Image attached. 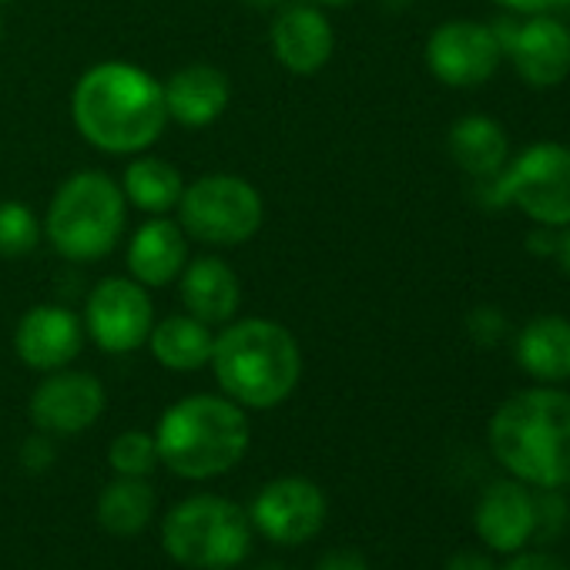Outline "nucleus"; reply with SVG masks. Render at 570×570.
Listing matches in <instances>:
<instances>
[{"label":"nucleus","instance_id":"473e14b6","mask_svg":"<svg viewBox=\"0 0 570 570\" xmlns=\"http://www.w3.org/2000/svg\"><path fill=\"white\" fill-rule=\"evenodd\" d=\"M503 570H567V567L550 553H517Z\"/></svg>","mask_w":570,"mask_h":570},{"label":"nucleus","instance_id":"9b49d317","mask_svg":"<svg viewBox=\"0 0 570 570\" xmlns=\"http://www.w3.org/2000/svg\"><path fill=\"white\" fill-rule=\"evenodd\" d=\"M423 55H426L430 75L440 85L456 88V91L487 85L500 71V61H503L493 28L483 21H470V18L436 24L433 35L426 38Z\"/></svg>","mask_w":570,"mask_h":570},{"label":"nucleus","instance_id":"ddd939ff","mask_svg":"<svg viewBox=\"0 0 570 570\" xmlns=\"http://www.w3.org/2000/svg\"><path fill=\"white\" fill-rule=\"evenodd\" d=\"M326 493L306 476H278L252 500V527L275 543H306L326 523Z\"/></svg>","mask_w":570,"mask_h":570},{"label":"nucleus","instance_id":"a211bd4d","mask_svg":"<svg viewBox=\"0 0 570 570\" xmlns=\"http://www.w3.org/2000/svg\"><path fill=\"white\" fill-rule=\"evenodd\" d=\"M178 296L188 316L205 326H225L238 316L242 282L222 255H198L178 275Z\"/></svg>","mask_w":570,"mask_h":570},{"label":"nucleus","instance_id":"58836bf2","mask_svg":"<svg viewBox=\"0 0 570 570\" xmlns=\"http://www.w3.org/2000/svg\"><path fill=\"white\" fill-rule=\"evenodd\" d=\"M0 41H4V21H0Z\"/></svg>","mask_w":570,"mask_h":570},{"label":"nucleus","instance_id":"ea45409f","mask_svg":"<svg viewBox=\"0 0 570 570\" xmlns=\"http://www.w3.org/2000/svg\"><path fill=\"white\" fill-rule=\"evenodd\" d=\"M0 4H11V0H0Z\"/></svg>","mask_w":570,"mask_h":570},{"label":"nucleus","instance_id":"4c0bfd02","mask_svg":"<svg viewBox=\"0 0 570 570\" xmlns=\"http://www.w3.org/2000/svg\"><path fill=\"white\" fill-rule=\"evenodd\" d=\"M258 570H289V567H282V563H265V567H258Z\"/></svg>","mask_w":570,"mask_h":570},{"label":"nucleus","instance_id":"9d476101","mask_svg":"<svg viewBox=\"0 0 570 570\" xmlns=\"http://www.w3.org/2000/svg\"><path fill=\"white\" fill-rule=\"evenodd\" d=\"M81 323L101 353L128 356L148 343L155 326V303L145 285L131 275H108L88 293Z\"/></svg>","mask_w":570,"mask_h":570},{"label":"nucleus","instance_id":"2eb2a0df","mask_svg":"<svg viewBox=\"0 0 570 570\" xmlns=\"http://www.w3.org/2000/svg\"><path fill=\"white\" fill-rule=\"evenodd\" d=\"M85 346V323L68 306H35L18 320L14 330V353L28 370L55 373L71 366Z\"/></svg>","mask_w":570,"mask_h":570},{"label":"nucleus","instance_id":"4be33fe9","mask_svg":"<svg viewBox=\"0 0 570 570\" xmlns=\"http://www.w3.org/2000/svg\"><path fill=\"white\" fill-rule=\"evenodd\" d=\"M212 343H215L212 326H205L202 320H195L188 313L155 320V326L148 333V350H151L155 363L171 373H195V370L208 366Z\"/></svg>","mask_w":570,"mask_h":570},{"label":"nucleus","instance_id":"20e7f679","mask_svg":"<svg viewBox=\"0 0 570 570\" xmlns=\"http://www.w3.org/2000/svg\"><path fill=\"white\" fill-rule=\"evenodd\" d=\"M248 443V416L225 393L185 396L168 406L155 426L158 460L185 480H212L228 473L245 460Z\"/></svg>","mask_w":570,"mask_h":570},{"label":"nucleus","instance_id":"393cba45","mask_svg":"<svg viewBox=\"0 0 570 570\" xmlns=\"http://www.w3.org/2000/svg\"><path fill=\"white\" fill-rule=\"evenodd\" d=\"M45 238V225L31 205L18 198L0 202V258H24Z\"/></svg>","mask_w":570,"mask_h":570},{"label":"nucleus","instance_id":"b1692460","mask_svg":"<svg viewBox=\"0 0 570 570\" xmlns=\"http://www.w3.org/2000/svg\"><path fill=\"white\" fill-rule=\"evenodd\" d=\"M155 517V490L145 476H118L98 497V520L115 537L141 533Z\"/></svg>","mask_w":570,"mask_h":570},{"label":"nucleus","instance_id":"bb28decb","mask_svg":"<svg viewBox=\"0 0 570 570\" xmlns=\"http://www.w3.org/2000/svg\"><path fill=\"white\" fill-rule=\"evenodd\" d=\"M466 333H470V340H473L476 346L493 350V346H500V343L507 340L510 323H507V316H503L497 306H476V309L466 316Z\"/></svg>","mask_w":570,"mask_h":570},{"label":"nucleus","instance_id":"dca6fc26","mask_svg":"<svg viewBox=\"0 0 570 570\" xmlns=\"http://www.w3.org/2000/svg\"><path fill=\"white\" fill-rule=\"evenodd\" d=\"M188 245H191V238L185 235V228L178 225V218L151 215L128 238V252H125L128 275L135 282H141L145 289L171 285V282H178L181 268L191 258V248Z\"/></svg>","mask_w":570,"mask_h":570},{"label":"nucleus","instance_id":"f257e3e1","mask_svg":"<svg viewBox=\"0 0 570 570\" xmlns=\"http://www.w3.org/2000/svg\"><path fill=\"white\" fill-rule=\"evenodd\" d=\"M71 121L91 148L135 158L155 148L168 128L165 88L138 65L101 61L78 78Z\"/></svg>","mask_w":570,"mask_h":570},{"label":"nucleus","instance_id":"0eeeda50","mask_svg":"<svg viewBox=\"0 0 570 570\" xmlns=\"http://www.w3.org/2000/svg\"><path fill=\"white\" fill-rule=\"evenodd\" d=\"M161 543L181 567L228 570L242 563L252 547V520L225 497H188L168 513Z\"/></svg>","mask_w":570,"mask_h":570},{"label":"nucleus","instance_id":"c9c22d12","mask_svg":"<svg viewBox=\"0 0 570 570\" xmlns=\"http://www.w3.org/2000/svg\"><path fill=\"white\" fill-rule=\"evenodd\" d=\"M309 4H320V8H346L353 0H309Z\"/></svg>","mask_w":570,"mask_h":570},{"label":"nucleus","instance_id":"f8f14e48","mask_svg":"<svg viewBox=\"0 0 570 570\" xmlns=\"http://www.w3.org/2000/svg\"><path fill=\"white\" fill-rule=\"evenodd\" d=\"M108 393L95 373L55 370L31 393V423L48 436H78L91 430L105 413Z\"/></svg>","mask_w":570,"mask_h":570},{"label":"nucleus","instance_id":"f03ea898","mask_svg":"<svg viewBox=\"0 0 570 570\" xmlns=\"http://www.w3.org/2000/svg\"><path fill=\"white\" fill-rule=\"evenodd\" d=\"M493 456L513 480L537 490L570 487V393L530 386L507 396L487 426Z\"/></svg>","mask_w":570,"mask_h":570},{"label":"nucleus","instance_id":"e433bc0d","mask_svg":"<svg viewBox=\"0 0 570 570\" xmlns=\"http://www.w3.org/2000/svg\"><path fill=\"white\" fill-rule=\"evenodd\" d=\"M553 14H563V18H570V0H557V8H553Z\"/></svg>","mask_w":570,"mask_h":570},{"label":"nucleus","instance_id":"a878e982","mask_svg":"<svg viewBox=\"0 0 570 570\" xmlns=\"http://www.w3.org/2000/svg\"><path fill=\"white\" fill-rule=\"evenodd\" d=\"M108 463L118 476H148L161 463L158 446H155V433L125 430L121 436H115V443L108 450Z\"/></svg>","mask_w":570,"mask_h":570},{"label":"nucleus","instance_id":"6e6552de","mask_svg":"<svg viewBox=\"0 0 570 570\" xmlns=\"http://www.w3.org/2000/svg\"><path fill=\"white\" fill-rule=\"evenodd\" d=\"M178 225L185 235L208 248H235L258 235L265 222V202L252 181L242 175L215 171L191 185L185 181L178 202Z\"/></svg>","mask_w":570,"mask_h":570},{"label":"nucleus","instance_id":"c756f323","mask_svg":"<svg viewBox=\"0 0 570 570\" xmlns=\"http://www.w3.org/2000/svg\"><path fill=\"white\" fill-rule=\"evenodd\" d=\"M503 14L513 18H533V14H553L557 0H493Z\"/></svg>","mask_w":570,"mask_h":570},{"label":"nucleus","instance_id":"39448f33","mask_svg":"<svg viewBox=\"0 0 570 570\" xmlns=\"http://www.w3.org/2000/svg\"><path fill=\"white\" fill-rule=\"evenodd\" d=\"M45 238L68 262H98L115 252L128 225V198L105 171L65 178L41 218Z\"/></svg>","mask_w":570,"mask_h":570},{"label":"nucleus","instance_id":"7ed1b4c3","mask_svg":"<svg viewBox=\"0 0 570 570\" xmlns=\"http://www.w3.org/2000/svg\"><path fill=\"white\" fill-rule=\"evenodd\" d=\"M222 393L242 410H275L303 380L299 340L275 320L245 316L218 330L208 360Z\"/></svg>","mask_w":570,"mask_h":570},{"label":"nucleus","instance_id":"1a4fd4ad","mask_svg":"<svg viewBox=\"0 0 570 570\" xmlns=\"http://www.w3.org/2000/svg\"><path fill=\"white\" fill-rule=\"evenodd\" d=\"M490 28L500 41L503 61L513 65L527 88L550 91L570 78V24L560 14H503Z\"/></svg>","mask_w":570,"mask_h":570},{"label":"nucleus","instance_id":"aec40b11","mask_svg":"<svg viewBox=\"0 0 570 570\" xmlns=\"http://www.w3.org/2000/svg\"><path fill=\"white\" fill-rule=\"evenodd\" d=\"M517 366L543 386H560L570 380V320L557 313L533 316L513 336Z\"/></svg>","mask_w":570,"mask_h":570},{"label":"nucleus","instance_id":"2f4dec72","mask_svg":"<svg viewBox=\"0 0 570 570\" xmlns=\"http://www.w3.org/2000/svg\"><path fill=\"white\" fill-rule=\"evenodd\" d=\"M316 570H370V563L356 550H333L316 563Z\"/></svg>","mask_w":570,"mask_h":570},{"label":"nucleus","instance_id":"6ab92c4d","mask_svg":"<svg viewBox=\"0 0 570 570\" xmlns=\"http://www.w3.org/2000/svg\"><path fill=\"white\" fill-rule=\"evenodd\" d=\"M165 108L168 121L181 128H208L215 125L228 101H232V81L222 68L215 65H185L178 68L165 85Z\"/></svg>","mask_w":570,"mask_h":570},{"label":"nucleus","instance_id":"7c9ffc66","mask_svg":"<svg viewBox=\"0 0 570 570\" xmlns=\"http://www.w3.org/2000/svg\"><path fill=\"white\" fill-rule=\"evenodd\" d=\"M557 228H543V225H533V232L527 235V252L540 255V258H553L557 255Z\"/></svg>","mask_w":570,"mask_h":570},{"label":"nucleus","instance_id":"5701e85b","mask_svg":"<svg viewBox=\"0 0 570 570\" xmlns=\"http://www.w3.org/2000/svg\"><path fill=\"white\" fill-rule=\"evenodd\" d=\"M121 191L128 205H135L145 215H168L178 208L181 191H185V175L168 161L155 155H135L121 175Z\"/></svg>","mask_w":570,"mask_h":570},{"label":"nucleus","instance_id":"f3484780","mask_svg":"<svg viewBox=\"0 0 570 570\" xmlns=\"http://www.w3.org/2000/svg\"><path fill=\"white\" fill-rule=\"evenodd\" d=\"M473 527L480 540L497 553H517L533 537V493L520 480H497L483 490Z\"/></svg>","mask_w":570,"mask_h":570},{"label":"nucleus","instance_id":"412c9836","mask_svg":"<svg viewBox=\"0 0 570 570\" xmlns=\"http://www.w3.org/2000/svg\"><path fill=\"white\" fill-rule=\"evenodd\" d=\"M446 151H450L453 165L473 181L493 178L513 155L507 128L490 115H463V118H456L450 125V135H446Z\"/></svg>","mask_w":570,"mask_h":570},{"label":"nucleus","instance_id":"72a5a7b5","mask_svg":"<svg viewBox=\"0 0 570 570\" xmlns=\"http://www.w3.org/2000/svg\"><path fill=\"white\" fill-rule=\"evenodd\" d=\"M446 570H497V567H493V560H490V557H483V553L460 550V553H453V557H450Z\"/></svg>","mask_w":570,"mask_h":570},{"label":"nucleus","instance_id":"423d86ee","mask_svg":"<svg viewBox=\"0 0 570 570\" xmlns=\"http://www.w3.org/2000/svg\"><path fill=\"white\" fill-rule=\"evenodd\" d=\"M473 198L483 208H517L530 225H570V145L533 141L487 181H473Z\"/></svg>","mask_w":570,"mask_h":570},{"label":"nucleus","instance_id":"f704fd0d","mask_svg":"<svg viewBox=\"0 0 570 570\" xmlns=\"http://www.w3.org/2000/svg\"><path fill=\"white\" fill-rule=\"evenodd\" d=\"M553 258L560 262L563 275L570 278V225H567V228H560V235H557V255H553Z\"/></svg>","mask_w":570,"mask_h":570},{"label":"nucleus","instance_id":"cd10ccee","mask_svg":"<svg viewBox=\"0 0 570 570\" xmlns=\"http://www.w3.org/2000/svg\"><path fill=\"white\" fill-rule=\"evenodd\" d=\"M533 517H537V527L533 533H560L563 523H567V500L560 497V490H540L533 493Z\"/></svg>","mask_w":570,"mask_h":570},{"label":"nucleus","instance_id":"4468645a","mask_svg":"<svg viewBox=\"0 0 570 570\" xmlns=\"http://www.w3.org/2000/svg\"><path fill=\"white\" fill-rule=\"evenodd\" d=\"M268 45H272L275 61L285 71L309 78V75H320L333 61L336 31L320 4H309V0H289V4H282L275 11Z\"/></svg>","mask_w":570,"mask_h":570},{"label":"nucleus","instance_id":"c85d7f7f","mask_svg":"<svg viewBox=\"0 0 570 570\" xmlns=\"http://www.w3.org/2000/svg\"><path fill=\"white\" fill-rule=\"evenodd\" d=\"M58 460V450L51 443L48 433H38V436H28L24 446H21V466L31 470V473H45L51 463Z\"/></svg>","mask_w":570,"mask_h":570}]
</instances>
